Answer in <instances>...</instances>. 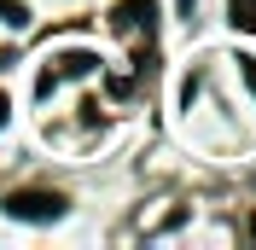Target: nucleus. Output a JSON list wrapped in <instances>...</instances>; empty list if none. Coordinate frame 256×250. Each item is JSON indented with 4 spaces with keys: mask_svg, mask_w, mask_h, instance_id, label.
Segmentation results:
<instances>
[{
    "mask_svg": "<svg viewBox=\"0 0 256 250\" xmlns=\"http://www.w3.org/2000/svg\"><path fill=\"white\" fill-rule=\"evenodd\" d=\"M0 210H6L12 221H58L64 216V198L58 192H12Z\"/></svg>",
    "mask_w": 256,
    "mask_h": 250,
    "instance_id": "obj_1",
    "label": "nucleus"
},
{
    "mask_svg": "<svg viewBox=\"0 0 256 250\" xmlns=\"http://www.w3.org/2000/svg\"><path fill=\"white\" fill-rule=\"evenodd\" d=\"M152 18H158V6H152V0H122V6H116V30H152Z\"/></svg>",
    "mask_w": 256,
    "mask_h": 250,
    "instance_id": "obj_2",
    "label": "nucleus"
},
{
    "mask_svg": "<svg viewBox=\"0 0 256 250\" xmlns=\"http://www.w3.org/2000/svg\"><path fill=\"white\" fill-rule=\"evenodd\" d=\"M58 64H64V76H88V70H94L99 58H94V52H64Z\"/></svg>",
    "mask_w": 256,
    "mask_h": 250,
    "instance_id": "obj_3",
    "label": "nucleus"
},
{
    "mask_svg": "<svg viewBox=\"0 0 256 250\" xmlns=\"http://www.w3.org/2000/svg\"><path fill=\"white\" fill-rule=\"evenodd\" d=\"M0 18H6L12 30H24V24H30V6H24V0H0Z\"/></svg>",
    "mask_w": 256,
    "mask_h": 250,
    "instance_id": "obj_4",
    "label": "nucleus"
},
{
    "mask_svg": "<svg viewBox=\"0 0 256 250\" xmlns=\"http://www.w3.org/2000/svg\"><path fill=\"white\" fill-rule=\"evenodd\" d=\"M233 24H244V30H256V0H233Z\"/></svg>",
    "mask_w": 256,
    "mask_h": 250,
    "instance_id": "obj_5",
    "label": "nucleus"
},
{
    "mask_svg": "<svg viewBox=\"0 0 256 250\" xmlns=\"http://www.w3.org/2000/svg\"><path fill=\"white\" fill-rule=\"evenodd\" d=\"M239 64H244V82H250V94H256V64L250 58H239Z\"/></svg>",
    "mask_w": 256,
    "mask_h": 250,
    "instance_id": "obj_6",
    "label": "nucleus"
},
{
    "mask_svg": "<svg viewBox=\"0 0 256 250\" xmlns=\"http://www.w3.org/2000/svg\"><path fill=\"white\" fill-rule=\"evenodd\" d=\"M6 116H12V99H6V94H0V128H6Z\"/></svg>",
    "mask_w": 256,
    "mask_h": 250,
    "instance_id": "obj_7",
    "label": "nucleus"
},
{
    "mask_svg": "<svg viewBox=\"0 0 256 250\" xmlns=\"http://www.w3.org/2000/svg\"><path fill=\"white\" fill-rule=\"evenodd\" d=\"M175 6H180V18H192V6H198V0H175Z\"/></svg>",
    "mask_w": 256,
    "mask_h": 250,
    "instance_id": "obj_8",
    "label": "nucleus"
}]
</instances>
